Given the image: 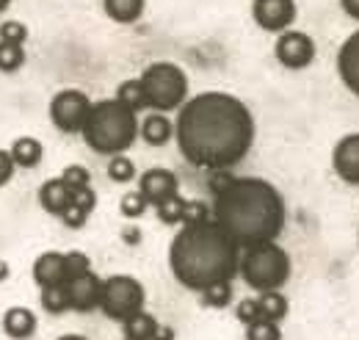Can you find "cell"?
Masks as SVG:
<instances>
[{
    "mask_svg": "<svg viewBox=\"0 0 359 340\" xmlns=\"http://www.w3.org/2000/svg\"><path fill=\"white\" fill-rule=\"evenodd\" d=\"M255 117L226 91H202L177 108L175 138L180 155L199 169L224 171L241 164L255 144Z\"/></svg>",
    "mask_w": 359,
    "mask_h": 340,
    "instance_id": "obj_1",
    "label": "cell"
},
{
    "mask_svg": "<svg viewBox=\"0 0 359 340\" xmlns=\"http://www.w3.org/2000/svg\"><path fill=\"white\" fill-rule=\"evenodd\" d=\"M210 180L213 208L210 218L235 241L238 249H249L257 244H271L285 230V200L260 177H232L224 171H213Z\"/></svg>",
    "mask_w": 359,
    "mask_h": 340,
    "instance_id": "obj_2",
    "label": "cell"
},
{
    "mask_svg": "<svg viewBox=\"0 0 359 340\" xmlns=\"http://www.w3.org/2000/svg\"><path fill=\"white\" fill-rule=\"evenodd\" d=\"M241 249L213 218L182 224L169 247V268L182 288L205 291L238 277Z\"/></svg>",
    "mask_w": 359,
    "mask_h": 340,
    "instance_id": "obj_3",
    "label": "cell"
},
{
    "mask_svg": "<svg viewBox=\"0 0 359 340\" xmlns=\"http://www.w3.org/2000/svg\"><path fill=\"white\" fill-rule=\"evenodd\" d=\"M81 136L97 155H125L138 138V119L119 100H100L91 103Z\"/></svg>",
    "mask_w": 359,
    "mask_h": 340,
    "instance_id": "obj_4",
    "label": "cell"
},
{
    "mask_svg": "<svg viewBox=\"0 0 359 340\" xmlns=\"http://www.w3.org/2000/svg\"><path fill=\"white\" fill-rule=\"evenodd\" d=\"M290 271H293L290 255L276 241L249 247V249H243V255L238 260V274L257 294L282 291L285 282L290 280Z\"/></svg>",
    "mask_w": 359,
    "mask_h": 340,
    "instance_id": "obj_5",
    "label": "cell"
},
{
    "mask_svg": "<svg viewBox=\"0 0 359 340\" xmlns=\"http://www.w3.org/2000/svg\"><path fill=\"white\" fill-rule=\"evenodd\" d=\"M141 89L147 108L158 114H169L188 100V75L172 61H155L141 72Z\"/></svg>",
    "mask_w": 359,
    "mask_h": 340,
    "instance_id": "obj_6",
    "label": "cell"
},
{
    "mask_svg": "<svg viewBox=\"0 0 359 340\" xmlns=\"http://www.w3.org/2000/svg\"><path fill=\"white\" fill-rule=\"evenodd\" d=\"M144 301H147V291L144 285L130 277V274H114L108 280H102V288H100V307L108 318L114 321H128L130 315L144 310Z\"/></svg>",
    "mask_w": 359,
    "mask_h": 340,
    "instance_id": "obj_7",
    "label": "cell"
},
{
    "mask_svg": "<svg viewBox=\"0 0 359 340\" xmlns=\"http://www.w3.org/2000/svg\"><path fill=\"white\" fill-rule=\"evenodd\" d=\"M91 100L78 89H64L50 100V119L64 133H81L89 119Z\"/></svg>",
    "mask_w": 359,
    "mask_h": 340,
    "instance_id": "obj_8",
    "label": "cell"
},
{
    "mask_svg": "<svg viewBox=\"0 0 359 340\" xmlns=\"http://www.w3.org/2000/svg\"><path fill=\"white\" fill-rule=\"evenodd\" d=\"M315 39L302 31H282L273 42V55L287 70H304L315 61Z\"/></svg>",
    "mask_w": 359,
    "mask_h": 340,
    "instance_id": "obj_9",
    "label": "cell"
},
{
    "mask_svg": "<svg viewBox=\"0 0 359 340\" xmlns=\"http://www.w3.org/2000/svg\"><path fill=\"white\" fill-rule=\"evenodd\" d=\"M296 14H299L296 0H252L255 22L269 34L290 31V25L296 22Z\"/></svg>",
    "mask_w": 359,
    "mask_h": 340,
    "instance_id": "obj_10",
    "label": "cell"
},
{
    "mask_svg": "<svg viewBox=\"0 0 359 340\" xmlns=\"http://www.w3.org/2000/svg\"><path fill=\"white\" fill-rule=\"evenodd\" d=\"M138 194L147 200V205L161 208L163 202L175 200L180 194V180L175 171L169 169H147L138 177Z\"/></svg>",
    "mask_w": 359,
    "mask_h": 340,
    "instance_id": "obj_11",
    "label": "cell"
},
{
    "mask_svg": "<svg viewBox=\"0 0 359 340\" xmlns=\"http://www.w3.org/2000/svg\"><path fill=\"white\" fill-rule=\"evenodd\" d=\"M100 288H102V280L94 271L69 277L64 282L69 310H75V313H91V310H97L100 307Z\"/></svg>",
    "mask_w": 359,
    "mask_h": 340,
    "instance_id": "obj_12",
    "label": "cell"
},
{
    "mask_svg": "<svg viewBox=\"0 0 359 340\" xmlns=\"http://www.w3.org/2000/svg\"><path fill=\"white\" fill-rule=\"evenodd\" d=\"M332 166L337 171V177L348 185L359 183V133H348L337 141V147L332 150Z\"/></svg>",
    "mask_w": 359,
    "mask_h": 340,
    "instance_id": "obj_13",
    "label": "cell"
},
{
    "mask_svg": "<svg viewBox=\"0 0 359 340\" xmlns=\"http://www.w3.org/2000/svg\"><path fill=\"white\" fill-rule=\"evenodd\" d=\"M158 211V218L163 224H194V221H202V218H210V208L205 202H188L182 197H175L169 202H163Z\"/></svg>",
    "mask_w": 359,
    "mask_h": 340,
    "instance_id": "obj_14",
    "label": "cell"
},
{
    "mask_svg": "<svg viewBox=\"0 0 359 340\" xmlns=\"http://www.w3.org/2000/svg\"><path fill=\"white\" fill-rule=\"evenodd\" d=\"M34 280L42 288H58L67 282V263L64 252H42L34 260Z\"/></svg>",
    "mask_w": 359,
    "mask_h": 340,
    "instance_id": "obj_15",
    "label": "cell"
},
{
    "mask_svg": "<svg viewBox=\"0 0 359 340\" xmlns=\"http://www.w3.org/2000/svg\"><path fill=\"white\" fill-rule=\"evenodd\" d=\"M97 208V194L89 188H81V191H72V200H69V205H67V211L61 213L58 218L69 227V230H81L86 221H89V216L94 213Z\"/></svg>",
    "mask_w": 359,
    "mask_h": 340,
    "instance_id": "obj_16",
    "label": "cell"
},
{
    "mask_svg": "<svg viewBox=\"0 0 359 340\" xmlns=\"http://www.w3.org/2000/svg\"><path fill=\"white\" fill-rule=\"evenodd\" d=\"M337 72L354 94L359 91V34L354 31L337 53Z\"/></svg>",
    "mask_w": 359,
    "mask_h": 340,
    "instance_id": "obj_17",
    "label": "cell"
},
{
    "mask_svg": "<svg viewBox=\"0 0 359 340\" xmlns=\"http://www.w3.org/2000/svg\"><path fill=\"white\" fill-rule=\"evenodd\" d=\"M3 332L11 340H28L36 335V315L28 307H8L3 313Z\"/></svg>",
    "mask_w": 359,
    "mask_h": 340,
    "instance_id": "obj_18",
    "label": "cell"
},
{
    "mask_svg": "<svg viewBox=\"0 0 359 340\" xmlns=\"http://www.w3.org/2000/svg\"><path fill=\"white\" fill-rule=\"evenodd\" d=\"M138 136L149 144V147H166L175 138V122L166 114L152 111L141 125H138Z\"/></svg>",
    "mask_w": 359,
    "mask_h": 340,
    "instance_id": "obj_19",
    "label": "cell"
},
{
    "mask_svg": "<svg viewBox=\"0 0 359 340\" xmlns=\"http://www.w3.org/2000/svg\"><path fill=\"white\" fill-rule=\"evenodd\" d=\"M8 155H11L14 166H20V169H34V166L42 164L45 147H42V141H36L34 136H20V138L11 144Z\"/></svg>",
    "mask_w": 359,
    "mask_h": 340,
    "instance_id": "obj_20",
    "label": "cell"
},
{
    "mask_svg": "<svg viewBox=\"0 0 359 340\" xmlns=\"http://www.w3.org/2000/svg\"><path fill=\"white\" fill-rule=\"evenodd\" d=\"M69 200H72V191L61 183V177L47 180L45 185L39 188V202H42V208H45L47 213H53V216H61V213L67 211Z\"/></svg>",
    "mask_w": 359,
    "mask_h": 340,
    "instance_id": "obj_21",
    "label": "cell"
},
{
    "mask_svg": "<svg viewBox=\"0 0 359 340\" xmlns=\"http://www.w3.org/2000/svg\"><path fill=\"white\" fill-rule=\"evenodd\" d=\"M105 14L119 25H133L144 17L147 0H102Z\"/></svg>",
    "mask_w": 359,
    "mask_h": 340,
    "instance_id": "obj_22",
    "label": "cell"
},
{
    "mask_svg": "<svg viewBox=\"0 0 359 340\" xmlns=\"http://www.w3.org/2000/svg\"><path fill=\"white\" fill-rule=\"evenodd\" d=\"M125 327V338L128 340H152V335H155V329H158V318H152L149 313H135V315H130L128 321H122Z\"/></svg>",
    "mask_w": 359,
    "mask_h": 340,
    "instance_id": "obj_23",
    "label": "cell"
},
{
    "mask_svg": "<svg viewBox=\"0 0 359 340\" xmlns=\"http://www.w3.org/2000/svg\"><path fill=\"white\" fill-rule=\"evenodd\" d=\"M257 304H260V313H263V318L266 321H282L285 315H287V299L282 296L279 291H266V294H260V299H257Z\"/></svg>",
    "mask_w": 359,
    "mask_h": 340,
    "instance_id": "obj_24",
    "label": "cell"
},
{
    "mask_svg": "<svg viewBox=\"0 0 359 340\" xmlns=\"http://www.w3.org/2000/svg\"><path fill=\"white\" fill-rule=\"evenodd\" d=\"M114 100H119L125 108H130L133 114L138 111H144L147 108V100H144V89H141V81L135 78V81H125V84L119 86V91H116V97Z\"/></svg>",
    "mask_w": 359,
    "mask_h": 340,
    "instance_id": "obj_25",
    "label": "cell"
},
{
    "mask_svg": "<svg viewBox=\"0 0 359 340\" xmlns=\"http://www.w3.org/2000/svg\"><path fill=\"white\" fill-rule=\"evenodd\" d=\"M25 64V47L22 44L0 42V72H17Z\"/></svg>",
    "mask_w": 359,
    "mask_h": 340,
    "instance_id": "obj_26",
    "label": "cell"
},
{
    "mask_svg": "<svg viewBox=\"0 0 359 340\" xmlns=\"http://www.w3.org/2000/svg\"><path fill=\"white\" fill-rule=\"evenodd\" d=\"M199 294H202L205 307L224 310L226 304L232 301V282H216V285H210V288H205V291H199Z\"/></svg>",
    "mask_w": 359,
    "mask_h": 340,
    "instance_id": "obj_27",
    "label": "cell"
},
{
    "mask_svg": "<svg viewBox=\"0 0 359 340\" xmlns=\"http://www.w3.org/2000/svg\"><path fill=\"white\" fill-rule=\"evenodd\" d=\"M42 307H45L50 315L67 313L69 310V301H67L64 285H58V288H42Z\"/></svg>",
    "mask_w": 359,
    "mask_h": 340,
    "instance_id": "obj_28",
    "label": "cell"
},
{
    "mask_svg": "<svg viewBox=\"0 0 359 340\" xmlns=\"http://www.w3.org/2000/svg\"><path fill=\"white\" fill-rule=\"evenodd\" d=\"M108 177L114 183H130L135 177V164L128 158V155H114L108 161Z\"/></svg>",
    "mask_w": 359,
    "mask_h": 340,
    "instance_id": "obj_29",
    "label": "cell"
},
{
    "mask_svg": "<svg viewBox=\"0 0 359 340\" xmlns=\"http://www.w3.org/2000/svg\"><path fill=\"white\" fill-rule=\"evenodd\" d=\"M246 340H282V329L276 321H255L246 327Z\"/></svg>",
    "mask_w": 359,
    "mask_h": 340,
    "instance_id": "obj_30",
    "label": "cell"
},
{
    "mask_svg": "<svg viewBox=\"0 0 359 340\" xmlns=\"http://www.w3.org/2000/svg\"><path fill=\"white\" fill-rule=\"evenodd\" d=\"M61 183H64L69 191H81V188H89L91 185V174L83 169V166L72 164V166H67V169L61 171Z\"/></svg>",
    "mask_w": 359,
    "mask_h": 340,
    "instance_id": "obj_31",
    "label": "cell"
},
{
    "mask_svg": "<svg viewBox=\"0 0 359 340\" xmlns=\"http://www.w3.org/2000/svg\"><path fill=\"white\" fill-rule=\"evenodd\" d=\"M28 39V25L20 22V20H3L0 22V42H11V44H25Z\"/></svg>",
    "mask_w": 359,
    "mask_h": 340,
    "instance_id": "obj_32",
    "label": "cell"
},
{
    "mask_svg": "<svg viewBox=\"0 0 359 340\" xmlns=\"http://www.w3.org/2000/svg\"><path fill=\"white\" fill-rule=\"evenodd\" d=\"M149 205H147V200L138 194V191H130V194H125L122 197V202H119V211L125 218H138V216H144Z\"/></svg>",
    "mask_w": 359,
    "mask_h": 340,
    "instance_id": "obj_33",
    "label": "cell"
},
{
    "mask_svg": "<svg viewBox=\"0 0 359 340\" xmlns=\"http://www.w3.org/2000/svg\"><path fill=\"white\" fill-rule=\"evenodd\" d=\"M64 263H67V280H69V277H78V274H86V271H91L89 255H83V252H78V249L64 252Z\"/></svg>",
    "mask_w": 359,
    "mask_h": 340,
    "instance_id": "obj_34",
    "label": "cell"
},
{
    "mask_svg": "<svg viewBox=\"0 0 359 340\" xmlns=\"http://www.w3.org/2000/svg\"><path fill=\"white\" fill-rule=\"evenodd\" d=\"M235 315H238V321H243L246 327L255 324V321H263V313H260L257 299H241L238 307H235Z\"/></svg>",
    "mask_w": 359,
    "mask_h": 340,
    "instance_id": "obj_35",
    "label": "cell"
},
{
    "mask_svg": "<svg viewBox=\"0 0 359 340\" xmlns=\"http://www.w3.org/2000/svg\"><path fill=\"white\" fill-rule=\"evenodd\" d=\"M14 161H11V155H8V150H0V188L6 185V183H11V177H14Z\"/></svg>",
    "mask_w": 359,
    "mask_h": 340,
    "instance_id": "obj_36",
    "label": "cell"
},
{
    "mask_svg": "<svg viewBox=\"0 0 359 340\" xmlns=\"http://www.w3.org/2000/svg\"><path fill=\"white\" fill-rule=\"evenodd\" d=\"M340 6H343V11H346V17L359 20V0H340Z\"/></svg>",
    "mask_w": 359,
    "mask_h": 340,
    "instance_id": "obj_37",
    "label": "cell"
},
{
    "mask_svg": "<svg viewBox=\"0 0 359 340\" xmlns=\"http://www.w3.org/2000/svg\"><path fill=\"white\" fill-rule=\"evenodd\" d=\"M172 338H175V332H172L169 327H161V324H158V329H155L152 340H172Z\"/></svg>",
    "mask_w": 359,
    "mask_h": 340,
    "instance_id": "obj_38",
    "label": "cell"
},
{
    "mask_svg": "<svg viewBox=\"0 0 359 340\" xmlns=\"http://www.w3.org/2000/svg\"><path fill=\"white\" fill-rule=\"evenodd\" d=\"M138 235H141V233H138V230H125V233H122V238H125V241H128V244H138V241H141V238H138Z\"/></svg>",
    "mask_w": 359,
    "mask_h": 340,
    "instance_id": "obj_39",
    "label": "cell"
},
{
    "mask_svg": "<svg viewBox=\"0 0 359 340\" xmlns=\"http://www.w3.org/2000/svg\"><path fill=\"white\" fill-rule=\"evenodd\" d=\"M8 274H11L8 263H6V260H0V282H6V280H8Z\"/></svg>",
    "mask_w": 359,
    "mask_h": 340,
    "instance_id": "obj_40",
    "label": "cell"
},
{
    "mask_svg": "<svg viewBox=\"0 0 359 340\" xmlns=\"http://www.w3.org/2000/svg\"><path fill=\"white\" fill-rule=\"evenodd\" d=\"M58 340H86L83 335H64V338H58Z\"/></svg>",
    "mask_w": 359,
    "mask_h": 340,
    "instance_id": "obj_41",
    "label": "cell"
},
{
    "mask_svg": "<svg viewBox=\"0 0 359 340\" xmlns=\"http://www.w3.org/2000/svg\"><path fill=\"white\" fill-rule=\"evenodd\" d=\"M8 6H11V0H0V14H3V11L8 8Z\"/></svg>",
    "mask_w": 359,
    "mask_h": 340,
    "instance_id": "obj_42",
    "label": "cell"
},
{
    "mask_svg": "<svg viewBox=\"0 0 359 340\" xmlns=\"http://www.w3.org/2000/svg\"><path fill=\"white\" fill-rule=\"evenodd\" d=\"M125 340H128V338H125Z\"/></svg>",
    "mask_w": 359,
    "mask_h": 340,
    "instance_id": "obj_43",
    "label": "cell"
}]
</instances>
